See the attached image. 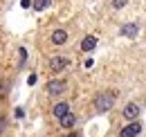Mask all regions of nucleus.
<instances>
[{
	"label": "nucleus",
	"instance_id": "1",
	"mask_svg": "<svg viewBox=\"0 0 146 137\" xmlns=\"http://www.w3.org/2000/svg\"><path fill=\"white\" fill-rule=\"evenodd\" d=\"M115 101H117V94H115V92H101V94L94 97V110H97L99 115H104V112L112 110Z\"/></svg>",
	"mask_w": 146,
	"mask_h": 137
},
{
	"label": "nucleus",
	"instance_id": "2",
	"mask_svg": "<svg viewBox=\"0 0 146 137\" xmlns=\"http://www.w3.org/2000/svg\"><path fill=\"white\" fill-rule=\"evenodd\" d=\"M68 90V81L65 79H50L45 83V92L50 97H63V92Z\"/></svg>",
	"mask_w": 146,
	"mask_h": 137
},
{
	"label": "nucleus",
	"instance_id": "3",
	"mask_svg": "<svg viewBox=\"0 0 146 137\" xmlns=\"http://www.w3.org/2000/svg\"><path fill=\"white\" fill-rule=\"evenodd\" d=\"M47 68H50V72H54V74H61L63 70L70 68V59H68V56H63V54H56V56L50 59Z\"/></svg>",
	"mask_w": 146,
	"mask_h": 137
},
{
	"label": "nucleus",
	"instance_id": "4",
	"mask_svg": "<svg viewBox=\"0 0 146 137\" xmlns=\"http://www.w3.org/2000/svg\"><path fill=\"white\" fill-rule=\"evenodd\" d=\"M139 115H142V108H139V103H135V101L126 103L124 110H121V117H124L126 121H135Z\"/></svg>",
	"mask_w": 146,
	"mask_h": 137
},
{
	"label": "nucleus",
	"instance_id": "5",
	"mask_svg": "<svg viewBox=\"0 0 146 137\" xmlns=\"http://www.w3.org/2000/svg\"><path fill=\"white\" fill-rule=\"evenodd\" d=\"M68 38H70V34H68V29H63V27H58V29H54V32L50 34V43H52L54 47H63V45L68 43Z\"/></svg>",
	"mask_w": 146,
	"mask_h": 137
},
{
	"label": "nucleus",
	"instance_id": "6",
	"mask_svg": "<svg viewBox=\"0 0 146 137\" xmlns=\"http://www.w3.org/2000/svg\"><path fill=\"white\" fill-rule=\"evenodd\" d=\"M139 133H142V124L135 119V121H130L128 126H124V128H121L119 137H137Z\"/></svg>",
	"mask_w": 146,
	"mask_h": 137
},
{
	"label": "nucleus",
	"instance_id": "7",
	"mask_svg": "<svg viewBox=\"0 0 146 137\" xmlns=\"http://www.w3.org/2000/svg\"><path fill=\"white\" fill-rule=\"evenodd\" d=\"M65 112H70V103L68 101H58V103L52 106V117H54V119H61Z\"/></svg>",
	"mask_w": 146,
	"mask_h": 137
},
{
	"label": "nucleus",
	"instance_id": "8",
	"mask_svg": "<svg viewBox=\"0 0 146 137\" xmlns=\"http://www.w3.org/2000/svg\"><path fill=\"white\" fill-rule=\"evenodd\" d=\"M119 34H121V36H128V38H135V36L139 34V25H137V23H126V25H121Z\"/></svg>",
	"mask_w": 146,
	"mask_h": 137
},
{
	"label": "nucleus",
	"instance_id": "9",
	"mask_svg": "<svg viewBox=\"0 0 146 137\" xmlns=\"http://www.w3.org/2000/svg\"><path fill=\"white\" fill-rule=\"evenodd\" d=\"M94 47H97V36H86V38L81 41V45H79L81 52H92Z\"/></svg>",
	"mask_w": 146,
	"mask_h": 137
},
{
	"label": "nucleus",
	"instance_id": "10",
	"mask_svg": "<svg viewBox=\"0 0 146 137\" xmlns=\"http://www.w3.org/2000/svg\"><path fill=\"white\" fill-rule=\"evenodd\" d=\"M58 124H61V128H72L74 124H76V115L70 110V112H65V115L58 119Z\"/></svg>",
	"mask_w": 146,
	"mask_h": 137
},
{
	"label": "nucleus",
	"instance_id": "11",
	"mask_svg": "<svg viewBox=\"0 0 146 137\" xmlns=\"http://www.w3.org/2000/svg\"><path fill=\"white\" fill-rule=\"evenodd\" d=\"M52 5V0H32V7L38 9V11H43V9H47Z\"/></svg>",
	"mask_w": 146,
	"mask_h": 137
},
{
	"label": "nucleus",
	"instance_id": "12",
	"mask_svg": "<svg viewBox=\"0 0 146 137\" xmlns=\"http://www.w3.org/2000/svg\"><path fill=\"white\" fill-rule=\"evenodd\" d=\"M7 128H9V119H7V115H0V135H5Z\"/></svg>",
	"mask_w": 146,
	"mask_h": 137
},
{
	"label": "nucleus",
	"instance_id": "13",
	"mask_svg": "<svg viewBox=\"0 0 146 137\" xmlns=\"http://www.w3.org/2000/svg\"><path fill=\"white\" fill-rule=\"evenodd\" d=\"M128 5V0H110V7L112 9H124Z\"/></svg>",
	"mask_w": 146,
	"mask_h": 137
},
{
	"label": "nucleus",
	"instance_id": "14",
	"mask_svg": "<svg viewBox=\"0 0 146 137\" xmlns=\"http://www.w3.org/2000/svg\"><path fill=\"white\" fill-rule=\"evenodd\" d=\"M68 137H76V133H70V135H68Z\"/></svg>",
	"mask_w": 146,
	"mask_h": 137
}]
</instances>
